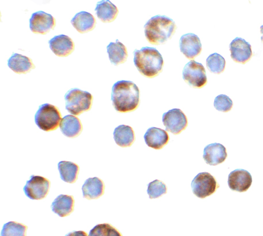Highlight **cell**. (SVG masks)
I'll list each match as a JSON object with an SVG mask.
<instances>
[{
    "label": "cell",
    "instance_id": "1",
    "mask_svg": "<svg viewBox=\"0 0 263 236\" xmlns=\"http://www.w3.org/2000/svg\"><path fill=\"white\" fill-rule=\"evenodd\" d=\"M111 100L116 111L120 112L134 111L139 103V88L132 81H117L112 86Z\"/></svg>",
    "mask_w": 263,
    "mask_h": 236
},
{
    "label": "cell",
    "instance_id": "2",
    "mask_svg": "<svg viewBox=\"0 0 263 236\" xmlns=\"http://www.w3.org/2000/svg\"><path fill=\"white\" fill-rule=\"evenodd\" d=\"M145 36L152 44H164L173 34L176 26L171 18L157 15L152 17L144 25Z\"/></svg>",
    "mask_w": 263,
    "mask_h": 236
},
{
    "label": "cell",
    "instance_id": "3",
    "mask_svg": "<svg viewBox=\"0 0 263 236\" xmlns=\"http://www.w3.org/2000/svg\"><path fill=\"white\" fill-rule=\"evenodd\" d=\"M133 54L134 64L144 76L153 77L161 71L163 60L156 48L144 47L140 50L135 49Z\"/></svg>",
    "mask_w": 263,
    "mask_h": 236
},
{
    "label": "cell",
    "instance_id": "4",
    "mask_svg": "<svg viewBox=\"0 0 263 236\" xmlns=\"http://www.w3.org/2000/svg\"><path fill=\"white\" fill-rule=\"evenodd\" d=\"M64 99L65 109L70 114L78 115L90 109L92 96L88 91L74 88L66 93Z\"/></svg>",
    "mask_w": 263,
    "mask_h": 236
},
{
    "label": "cell",
    "instance_id": "5",
    "mask_svg": "<svg viewBox=\"0 0 263 236\" xmlns=\"http://www.w3.org/2000/svg\"><path fill=\"white\" fill-rule=\"evenodd\" d=\"M61 120V114L58 108L48 103L41 105L34 115L36 125L45 131L55 130Z\"/></svg>",
    "mask_w": 263,
    "mask_h": 236
},
{
    "label": "cell",
    "instance_id": "6",
    "mask_svg": "<svg viewBox=\"0 0 263 236\" xmlns=\"http://www.w3.org/2000/svg\"><path fill=\"white\" fill-rule=\"evenodd\" d=\"M191 186L193 193L201 199L211 195L218 187L214 177L207 172L197 174L192 180Z\"/></svg>",
    "mask_w": 263,
    "mask_h": 236
},
{
    "label": "cell",
    "instance_id": "7",
    "mask_svg": "<svg viewBox=\"0 0 263 236\" xmlns=\"http://www.w3.org/2000/svg\"><path fill=\"white\" fill-rule=\"evenodd\" d=\"M182 77L190 86L195 88L204 86L207 82L205 70L202 64L191 60L184 67Z\"/></svg>",
    "mask_w": 263,
    "mask_h": 236
},
{
    "label": "cell",
    "instance_id": "8",
    "mask_svg": "<svg viewBox=\"0 0 263 236\" xmlns=\"http://www.w3.org/2000/svg\"><path fill=\"white\" fill-rule=\"evenodd\" d=\"M50 187L49 181L41 176L32 175L23 188L25 195L31 200H41L47 195Z\"/></svg>",
    "mask_w": 263,
    "mask_h": 236
},
{
    "label": "cell",
    "instance_id": "9",
    "mask_svg": "<svg viewBox=\"0 0 263 236\" xmlns=\"http://www.w3.org/2000/svg\"><path fill=\"white\" fill-rule=\"evenodd\" d=\"M162 121L165 130L174 134L180 133L187 125L185 115L178 108H174L164 113Z\"/></svg>",
    "mask_w": 263,
    "mask_h": 236
},
{
    "label": "cell",
    "instance_id": "10",
    "mask_svg": "<svg viewBox=\"0 0 263 236\" xmlns=\"http://www.w3.org/2000/svg\"><path fill=\"white\" fill-rule=\"evenodd\" d=\"M55 25L54 18L49 13L39 11L32 14L29 19V27L35 33L45 34Z\"/></svg>",
    "mask_w": 263,
    "mask_h": 236
},
{
    "label": "cell",
    "instance_id": "11",
    "mask_svg": "<svg viewBox=\"0 0 263 236\" xmlns=\"http://www.w3.org/2000/svg\"><path fill=\"white\" fill-rule=\"evenodd\" d=\"M252 178L249 171L243 169H236L228 175V184L229 188L240 192L246 191L251 186Z\"/></svg>",
    "mask_w": 263,
    "mask_h": 236
},
{
    "label": "cell",
    "instance_id": "12",
    "mask_svg": "<svg viewBox=\"0 0 263 236\" xmlns=\"http://www.w3.org/2000/svg\"><path fill=\"white\" fill-rule=\"evenodd\" d=\"M231 57L236 62L245 64L252 55L251 45L245 39L236 37L229 45Z\"/></svg>",
    "mask_w": 263,
    "mask_h": 236
},
{
    "label": "cell",
    "instance_id": "13",
    "mask_svg": "<svg viewBox=\"0 0 263 236\" xmlns=\"http://www.w3.org/2000/svg\"><path fill=\"white\" fill-rule=\"evenodd\" d=\"M181 52L189 59L192 60L200 54L201 44L198 36L192 33L182 35L179 41Z\"/></svg>",
    "mask_w": 263,
    "mask_h": 236
},
{
    "label": "cell",
    "instance_id": "14",
    "mask_svg": "<svg viewBox=\"0 0 263 236\" xmlns=\"http://www.w3.org/2000/svg\"><path fill=\"white\" fill-rule=\"evenodd\" d=\"M48 44L52 51L60 57L68 56L74 50V44L72 40L64 34L53 36L48 41Z\"/></svg>",
    "mask_w": 263,
    "mask_h": 236
},
{
    "label": "cell",
    "instance_id": "15",
    "mask_svg": "<svg viewBox=\"0 0 263 236\" xmlns=\"http://www.w3.org/2000/svg\"><path fill=\"white\" fill-rule=\"evenodd\" d=\"M227 156L225 147L220 143H212L206 146L203 150V158L205 163L215 166L224 161Z\"/></svg>",
    "mask_w": 263,
    "mask_h": 236
},
{
    "label": "cell",
    "instance_id": "16",
    "mask_svg": "<svg viewBox=\"0 0 263 236\" xmlns=\"http://www.w3.org/2000/svg\"><path fill=\"white\" fill-rule=\"evenodd\" d=\"M143 137L146 144L155 149H161L169 140L168 134L165 130L155 127L149 128Z\"/></svg>",
    "mask_w": 263,
    "mask_h": 236
},
{
    "label": "cell",
    "instance_id": "17",
    "mask_svg": "<svg viewBox=\"0 0 263 236\" xmlns=\"http://www.w3.org/2000/svg\"><path fill=\"white\" fill-rule=\"evenodd\" d=\"M104 190L103 182L97 177L87 179L82 187L83 198L88 200L99 198L103 194Z\"/></svg>",
    "mask_w": 263,
    "mask_h": 236
},
{
    "label": "cell",
    "instance_id": "18",
    "mask_svg": "<svg viewBox=\"0 0 263 236\" xmlns=\"http://www.w3.org/2000/svg\"><path fill=\"white\" fill-rule=\"evenodd\" d=\"M74 200L73 196L66 194L58 195L52 202V211L60 217L69 215L73 210Z\"/></svg>",
    "mask_w": 263,
    "mask_h": 236
},
{
    "label": "cell",
    "instance_id": "19",
    "mask_svg": "<svg viewBox=\"0 0 263 236\" xmlns=\"http://www.w3.org/2000/svg\"><path fill=\"white\" fill-rule=\"evenodd\" d=\"M74 28L80 33L92 30L96 25V19L90 13L82 11L77 13L71 20Z\"/></svg>",
    "mask_w": 263,
    "mask_h": 236
},
{
    "label": "cell",
    "instance_id": "20",
    "mask_svg": "<svg viewBox=\"0 0 263 236\" xmlns=\"http://www.w3.org/2000/svg\"><path fill=\"white\" fill-rule=\"evenodd\" d=\"M8 66L17 73H26L34 68L31 59L22 54L14 53L7 61Z\"/></svg>",
    "mask_w": 263,
    "mask_h": 236
},
{
    "label": "cell",
    "instance_id": "21",
    "mask_svg": "<svg viewBox=\"0 0 263 236\" xmlns=\"http://www.w3.org/2000/svg\"><path fill=\"white\" fill-rule=\"evenodd\" d=\"M60 128L65 136L74 137L80 133L82 126L78 117L72 115H66L61 119Z\"/></svg>",
    "mask_w": 263,
    "mask_h": 236
},
{
    "label": "cell",
    "instance_id": "22",
    "mask_svg": "<svg viewBox=\"0 0 263 236\" xmlns=\"http://www.w3.org/2000/svg\"><path fill=\"white\" fill-rule=\"evenodd\" d=\"M97 17L103 22L113 21L117 16L118 10L110 1L103 0L97 3L95 9Z\"/></svg>",
    "mask_w": 263,
    "mask_h": 236
},
{
    "label": "cell",
    "instance_id": "23",
    "mask_svg": "<svg viewBox=\"0 0 263 236\" xmlns=\"http://www.w3.org/2000/svg\"><path fill=\"white\" fill-rule=\"evenodd\" d=\"M107 52L111 63L115 66L125 62L128 56L126 47L118 40L107 45Z\"/></svg>",
    "mask_w": 263,
    "mask_h": 236
},
{
    "label": "cell",
    "instance_id": "24",
    "mask_svg": "<svg viewBox=\"0 0 263 236\" xmlns=\"http://www.w3.org/2000/svg\"><path fill=\"white\" fill-rule=\"evenodd\" d=\"M116 143L120 147H129L135 140L134 132L128 125H120L115 128L113 132Z\"/></svg>",
    "mask_w": 263,
    "mask_h": 236
},
{
    "label": "cell",
    "instance_id": "25",
    "mask_svg": "<svg viewBox=\"0 0 263 236\" xmlns=\"http://www.w3.org/2000/svg\"><path fill=\"white\" fill-rule=\"evenodd\" d=\"M58 168L62 180L68 183H73L76 181L79 167L75 163L62 161L58 164Z\"/></svg>",
    "mask_w": 263,
    "mask_h": 236
},
{
    "label": "cell",
    "instance_id": "26",
    "mask_svg": "<svg viewBox=\"0 0 263 236\" xmlns=\"http://www.w3.org/2000/svg\"><path fill=\"white\" fill-rule=\"evenodd\" d=\"M27 226L14 221L8 222L3 225L1 236H26Z\"/></svg>",
    "mask_w": 263,
    "mask_h": 236
},
{
    "label": "cell",
    "instance_id": "27",
    "mask_svg": "<svg viewBox=\"0 0 263 236\" xmlns=\"http://www.w3.org/2000/svg\"><path fill=\"white\" fill-rule=\"evenodd\" d=\"M226 61L219 54L214 53L210 54L206 60V65L211 72L219 74L224 69Z\"/></svg>",
    "mask_w": 263,
    "mask_h": 236
},
{
    "label": "cell",
    "instance_id": "28",
    "mask_svg": "<svg viewBox=\"0 0 263 236\" xmlns=\"http://www.w3.org/2000/svg\"><path fill=\"white\" fill-rule=\"evenodd\" d=\"M88 236H122L120 232L108 223L99 224L89 232Z\"/></svg>",
    "mask_w": 263,
    "mask_h": 236
},
{
    "label": "cell",
    "instance_id": "29",
    "mask_svg": "<svg viewBox=\"0 0 263 236\" xmlns=\"http://www.w3.org/2000/svg\"><path fill=\"white\" fill-rule=\"evenodd\" d=\"M166 191V185L158 180H155L147 185V193L151 199L158 198L165 194Z\"/></svg>",
    "mask_w": 263,
    "mask_h": 236
},
{
    "label": "cell",
    "instance_id": "30",
    "mask_svg": "<svg viewBox=\"0 0 263 236\" xmlns=\"http://www.w3.org/2000/svg\"><path fill=\"white\" fill-rule=\"evenodd\" d=\"M232 106V100L225 94H219L215 98L214 106L219 111L228 112L231 109Z\"/></svg>",
    "mask_w": 263,
    "mask_h": 236
},
{
    "label": "cell",
    "instance_id": "31",
    "mask_svg": "<svg viewBox=\"0 0 263 236\" xmlns=\"http://www.w3.org/2000/svg\"><path fill=\"white\" fill-rule=\"evenodd\" d=\"M65 236H88L87 233L84 231H73Z\"/></svg>",
    "mask_w": 263,
    "mask_h": 236
},
{
    "label": "cell",
    "instance_id": "32",
    "mask_svg": "<svg viewBox=\"0 0 263 236\" xmlns=\"http://www.w3.org/2000/svg\"><path fill=\"white\" fill-rule=\"evenodd\" d=\"M260 33L262 34V36H261V40L263 42V25L260 26Z\"/></svg>",
    "mask_w": 263,
    "mask_h": 236
}]
</instances>
